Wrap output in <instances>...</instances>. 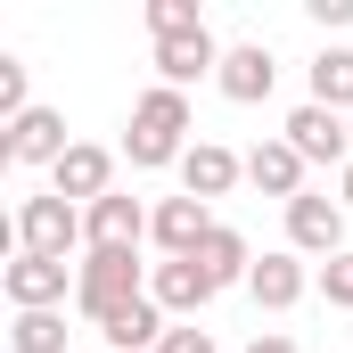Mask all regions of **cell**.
<instances>
[{
  "mask_svg": "<svg viewBox=\"0 0 353 353\" xmlns=\"http://www.w3.org/2000/svg\"><path fill=\"white\" fill-rule=\"evenodd\" d=\"M197 140H189V90H140L132 99V132H123V157L140 165V173H165V165H181Z\"/></svg>",
  "mask_w": 353,
  "mask_h": 353,
  "instance_id": "6da1fadb",
  "label": "cell"
},
{
  "mask_svg": "<svg viewBox=\"0 0 353 353\" xmlns=\"http://www.w3.org/2000/svg\"><path fill=\"white\" fill-rule=\"evenodd\" d=\"M148 296V271H140V247H83V263H74V312H83L90 329H107L123 304H140Z\"/></svg>",
  "mask_w": 353,
  "mask_h": 353,
  "instance_id": "7a4b0ae2",
  "label": "cell"
},
{
  "mask_svg": "<svg viewBox=\"0 0 353 353\" xmlns=\"http://www.w3.org/2000/svg\"><path fill=\"white\" fill-rule=\"evenodd\" d=\"M74 247H90L83 239V205H66L58 189H41V197H25L17 205V255H74Z\"/></svg>",
  "mask_w": 353,
  "mask_h": 353,
  "instance_id": "3957f363",
  "label": "cell"
},
{
  "mask_svg": "<svg viewBox=\"0 0 353 353\" xmlns=\"http://www.w3.org/2000/svg\"><path fill=\"white\" fill-rule=\"evenodd\" d=\"M279 140H288L304 165H337V173L353 165V115H329V107H312V99L288 115V132H279Z\"/></svg>",
  "mask_w": 353,
  "mask_h": 353,
  "instance_id": "277c9868",
  "label": "cell"
},
{
  "mask_svg": "<svg viewBox=\"0 0 353 353\" xmlns=\"http://www.w3.org/2000/svg\"><path fill=\"white\" fill-rule=\"evenodd\" d=\"M288 247H296V255H312V263L345 255V197H321V189H304V197L288 205Z\"/></svg>",
  "mask_w": 353,
  "mask_h": 353,
  "instance_id": "5b68a950",
  "label": "cell"
},
{
  "mask_svg": "<svg viewBox=\"0 0 353 353\" xmlns=\"http://www.w3.org/2000/svg\"><path fill=\"white\" fill-rule=\"evenodd\" d=\"M0 288H8V304H17V312H66L74 271L58 263V255H17V263L0 271Z\"/></svg>",
  "mask_w": 353,
  "mask_h": 353,
  "instance_id": "8992f818",
  "label": "cell"
},
{
  "mask_svg": "<svg viewBox=\"0 0 353 353\" xmlns=\"http://www.w3.org/2000/svg\"><path fill=\"white\" fill-rule=\"evenodd\" d=\"M214 230H222V222H214V205H205V197H157V214H148V239L165 247V263L197 255Z\"/></svg>",
  "mask_w": 353,
  "mask_h": 353,
  "instance_id": "52a82bcc",
  "label": "cell"
},
{
  "mask_svg": "<svg viewBox=\"0 0 353 353\" xmlns=\"http://www.w3.org/2000/svg\"><path fill=\"white\" fill-rule=\"evenodd\" d=\"M66 115L58 107H25L17 123H8V165H41V173H58L66 165Z\"/></svg>",
  "mask_w": 353,
  "mask_h": 353,
  "instance_id": "ba28073f",
  "label": "cell"
},
{
  "mask_svg": "<svg viewBox=\"0 0 353 353\" xmlns=\"http://www.w3.org/2000/svg\"><path fill=\"white\" fill-rule=\"evenodd\" d=\"M214 90L230 99V107H263L271 90H279V58H271L263 41H239V50H222V74Z\"/></svg>",
  "mask_w": 353,
  "mask_h": 353,
  "instance_id": "9c48e42d",
  "label": "cell"
},
{
  "mask_svg": "<svg viewBox=\"0 0 353 353\" xmlns=\"http://www.w3.org/2000/svg\"><path fill=\"white\" fill-rule=\"evenodd\" d=\"M148 296L165 304V321H197L222 288L205 279V263H197V255H181V263H148Z\"/></svg>",
  "mask_w": 353,
  "mask_h": 353,
  "instance_id": "30bf717a",
  "label": "cell"
},
{
  "mask_svg": "<svg viewBox=\"0 0 353 353\" xmlns=\"http://www.w3.org/2000/svg\"><path fill=\"white\" fill-rule=\"evenodd\" d=\"M50 189H58L66 205H83V214H90L99 197H115V157H107L99 140H74V148H66V165L50 173Z\"/></svg>",
  "mask_w": 353,
  "mask_h": 353,
  "instance_id": "8fae6325",
  "label": "cell"
},
{
  "mask_svg": "<svg viewBox=\"0 0 353 353\" xmlns=\"http://www.w3.org/2000/svg\"><path fill=\"white\" fill-rule=\"evenodd\" d=\"M304 288H321V279L304 271V255H296V247H271V255H255V271H247V296H255L263 312L304 304Z\"/></svg>",
  "mask_w": 353,
  "mask_h": 353,
  "instance_id": "7c38bea8",
  "label": "cell"
},
{
  "mask_svg": "<svg viewBox=\"0 0 353 353\" xmlns=\"http://www.w3.org/2000/svg\"><path fill=\"white\" fill-rule=\"evenodd\" d=\"M239 181H247V157H230L222 140H197V148L181 157V197H205V205H214V197H230Z\"/></svg>",
  "mask_w": 353,
  "mask_h": 353,
  "instance_id": "4fadbf2b",
  "label": "cell"
},
{
  "mask_svg": "<svg viewBox=\"0 0 353 353\" xmlns=\"http://www.w3.org/2000/svg\"><path fill=\"white\" fill-rule=\"evenodd\" d=\"M148 214H157V205H140V197L115 189V197H99L83 214V239L90 247H140V239H148Z\"/></svg>",
  "mask_w": 353,
  "mask_h": 353,
  "instance_id": "5bb4252c",
  "label": "cell"
},
{
  "mask_svg": "<svg viewBox=\"0 0 353 353\" xmlns=\"http://www.w3.org/2000/svg\"><path fill=\"white\" fill-rule=\"evenodd\" d=\"M197 74H222V41L214 33H181V41H157V83L189 90Z\"/></svg>",
  "mask_w": 353,
  "mask_h": 353,
  "instance_id": "9a60e30c",
  "label": "cell"
},
{
  "mask_svg": "<svg viewBox=\"0 0 353 353\" xmlns=\"http://www.w3.org/2000/svg\"><path fill=\"white\" fill-rule=\"evenodd\" d=\"M247 181H255L263 197H279V205H296V197H304V157H296L288 140H255V148H247Z\"/></svg>",
  "mask_w": 353,
  "mask_h": 353,
  "instance_id": "2e32d148",
  "label": "cell"
},
{
  "mask_svg": "<svg viewBox=\"0 0 353 353\" xmlns=\"http://www.w3.org/2000/svg\"><path fill=\"white\" fill-rule=\"evenodd\" d=\"M197 263H205V279H214V288H247V271H255V247H247V239L222 222V230L197 247Z\"/></svg>",
  "mask_w": 353,
  "mask_h": 353,
  "instance_id": "e0dca14e",
  "label": "cell"
},
{
  "mask_svg": "<svg viewBox=\"0 0 353 353\" xmlns=\"http://www.w3.org/2000/svg\"><path fill=\"white\" fill-rule=\"evenodd\" d=\"M312 107L353 115V50H321L312 58Z\"/></svg>",
  "mask_w": 353,
  "mask_h": 353,
  "instance_id": "ac0fdd59",
  "label": "cell"
},
{
  "mask_svg": "<svg viewBox=\"0 0 353 353\" xmlns=\"http://www.w3.org/2000/svg\"><path fill=\"white\" fill-rule=\"evenodd\" d=\"M8 353H66V312H17Z\"/></svg>",
  "mask_w": 353,
  "mask_h": 353,
  "instance_id": "d6986e66",
  "label": "cell"
},
{
  "mask_svg": "<svg viewBox=\"0 0 353 353\" xmlns=\"http://www.w3.org/2000/svg\"><path fill=\"white\" fill-rule=\"evenodd\" d=\"M181 33H205L197 0H148V41H181Z\"/></svg>",
  "mask_w": 353,
  "mask_h": 353,
  "instance_id": "ffe728a7",
  "label": "cell"
},
{
  "mask_svg": "<svg viewBox=\"0 0 353 353\" xmlns=\"http://www.w3.org/2000/svg\"><path fill=\"white\" fill-rule=\"evenodd\" d=\"M321 296H329L337 312H353V247H345V255H329V263H321Z\"/></svg>",
  "mask_w": 353,
  "mask_h": 353,
  "instance_id": "44dd1931",
  "label": "cell"
},
{
  "mask_svg": "<svg viewBox=\"0 0 353 353\" xmlns=\"http://www.w3.org/2000/svg\"><path fill=\"white\" fill-rule=\"evenodd\" d=\"M157 353H222V345H214V329H197V321H173Z\"/></svg>",
  "mask_w": 353,
  "mask_h": 353,
  "instance_id": "7402d4cb",
  "label": "cell"
},
{
  "mask_svg": "<svg viewBox=\"0 0 353 353\" xmlns=\"http://www.w3.org/2000/svg\"><path fill=\"white\" fill-rule=\"evenodd\" d=\"M0 115H8V123L25 115V66H17V58H0Z\"/></svg>",
  "mask_w": 353,
  "mask_h": 353,
  "instance_id": "603a6c76",
  "label": "cell"
},
{
  "mask_svg": "<svg viewBox=\"0 0 353 353\" xmlns=\"http://www.w3.org/2000/svg\"><path fill=\"white\" fill-rule=\"evenodd\" d=\"M312 17L321 25H353V0H312Z\"/></svg>",
  "mask_w": 353,
  "mask_h": 353,
  "instance_id": "cb8c5ba5",
  "label": "cell"
},
{
  "mask_svg": "<svg viewBox=\"0 0 353 353\" xmlns=\"http://www.w3.org/2000/svg\"><path fill=\"white\" fill-rule=\"evenodd\" d=\"M247 353H304V345H296V337H279V329H263V337H255Z\"/></svg>",
  "mask_w": 353,
  "mask_h": 353,
  "instance_id": "d4e9b609",
  "label": "cell"
},
{
  "mask_svg": "<svg viewBox=\"0 0 353 353\" xmlns=\"http://www.w3.org/2000/svg\"><path fill=\"white\" fill-rule=\"evenodd\" d=\"M345 214H353V165H345Z\"/></svg>",
  "mask_w": 353,
  "mask_h": 353,
  "instance_id": "484cf974",
  "label": "cell"
}]
</instances>
